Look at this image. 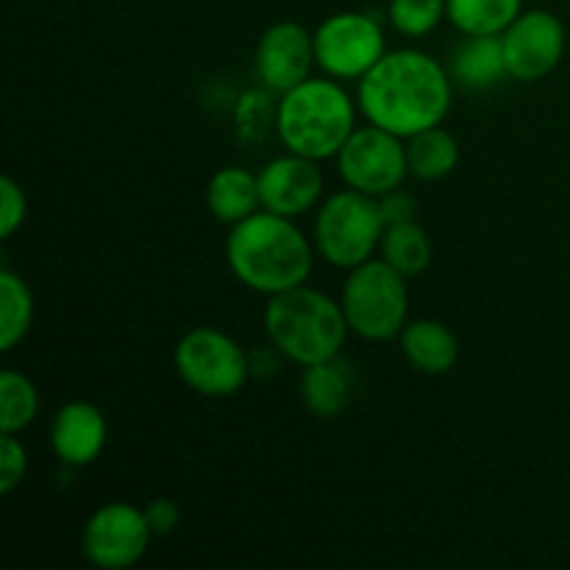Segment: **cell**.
<instances>
[{
  "instance_id": "7c38bea8",
  "label": "cell",
  "mask_w": 570,
  "mask_h": 570,
  "mask_svg": "<svg viewBox=\"0 0 570 570\" xmlns=\"http://www.w3.org/2000/svg\"><path fill=\"white\" fill-rule=\"evenodd\" d=\"M315 37L301 22H273L256 45V78L271 92H287L312 76Z\"/></svg>"
},
{
  "instance_id": "7a4b0ae2",
  "label": "cell",
  "mask_w": 570,
  "mask_h": 570,
  "mask_svg": "<svg viewBox=\"0 0 570 570\" xmlns=\"http://www.w3.org/2000/svg\"><path fill=\"white\" fill-rule=\"evenodd\" d=\"M226 259L234 278L259 295L301 287L312 276V243L293 217L259 209L232 226Z\"/></svg>"
},
{
  "instance_id": "30bf717a",
  "label": "cell",
  "mask_w": 570,
  "mask_h": 570,
  "mask_svg": "<svg viewBox=\"0 0 570 570\" xmlns=\"http://www.w3.org/2000/svg\"><path fill=\"white\" fill-rule=\"evenodd\" d=\"M154 532L145 510L128 501H111L89 515L81 534V549L92 566L104 570L134 568L148 551Z\"/></svg>"
},
{
  "instance_id": "5bb4252c",
  "label": "cell",
  "mask_w": 570,
  "mask_h": 570,
  "mask_svg": "<svg viewBox=\"0 0 570 570\" xmlns=\"http://www.w3.org/2000/svg\"><path fill=\"white\" fill-rule=\"evenodd\" d=\"M109 423L104 412L89 401H70L59 406L50 421V449L61 465L87 468L104 454Z\"/></svg>"
},
{
  "instance_id": "603a6c76",
  "label": "cell",
  "mask_w": 570,
  "mask_h": 570,
  "mask_svg": "<svg viewBox=\"0 0 570 570\" xmlns=\"http://www.w3.org/2000/svg\"><path fill=\"white\" fill-rule=\"evenodd\" d=\"M39 390L26 373H0V432L20 434L37 421Z\"/></svg>"
},
{
  "instance_id": "f1b7e54d",
  "label": "cell",
  "mask_w": 570,
  "mask_h": 570,
  "mask_svg": "<svg viewBox=\"0 0 570 570\" xmlns=\"http://www.w3.org/2000/svg\"><path fill=\"white\" fill-rule=\"evenodd\" d=\"M145 518H148L154 538H167L181 521V512H178V504L173 499H154L145 507Z\"/></svg>"
},
{
  "instance_id": "83f0119b",
  "label": "cell",
  "mask_w": 570,
  "mask_h": 570,
  "mask_svg": "<svg viewBox=\"0 0 570 570\" xmlns=\"http://www.w3.org/2000/svg\"><path fill=\"white\" fill-rule=\"evenodd\" d=\"M379 209H382L384 223H404V220H415L417 217V200L415 195L404 193V189H390L379 198Z\"/></svg>"
},
{
  "instance_id": "ffe728a7",
  "label": "cell",
  "mask_w": 570,
  "mask_h": 570,
  "mask_svg": "<svg viewBox=\"0 0 570 570\" xmlns=\"http://www.w3.org/2000/svg\"><path fill=\"white\" fill-rule=\"evenodd\" d=\"M523 11V0H449L451 26L465 37H501Z\"/></svg>"
},
{
  "instance_id": "5b68a950",
  "label": "cell",
  "mask_w": 570,
  "mask_h": 570,
  "mask_svg": "<svg viewBox=\"0 0 570 570\" xmlns=\"http://www.w3.org/2000/svg\"><path fill=\"white\" fill-rule=\"evenodd\" d=\"M340 306L348 321L351 334L367 343H390L399 340L401 328L410 321V289L406 276H401L384 259H367L351 267L340 293Z\"/></svg>"
},
{
  "instance_id": "9c48e42d",
  "label": "cell",
  "mask_w": 570,
  "mask_h": 570,
  "mask_svg": "<svg viewBox=\"0 0 570 570\" xmlns=\"http://www.w3.org/2000/svg\"><path fill=\"white\" fill-rule=\"evenodd\" d=\"M337 170L345 187L382 198L390 189H399L410 176L406 167V142L384 128L356 126L337 154Z\"/></svg>"
},
{
  "instance_id": "ac0fdd59",
  "label": "cell",
  "mask_w": 570,
  "mask_h": 570,
  "mask_svg": "<svg viewBox=\"0 0 570 570\" xmlns=\"http://www.w3.org/2000/svg\"><path fill=\"white\" fill-rule=\"evenodd\" d=\"M454 83L468 89H490L507 78V59L501 37H465L456 45L449 65Z\"/></svg>"
},
{
  "instance_id": "484cf974",
  "label": "cell",
  "mask_w": 570,
  "mask_h": 570,
  "mask_svg": "<svg viewBox=\"0 0 570 570\" xmlns=\"http://www.w3.org/2000/svg\"><path fill=\"white\" fill-rule=\"evenodd\" d=\"M28 473V451L17 434L0 438V495H11Z\"/></svg>"
},
{
  "instance_id": "4fadbf2b",
  "label": "cell",
  "mask_w": 570,
  "mask_h": 570,
  "mask_svg": "<svg viewBox=\"0 0 570 570\" xmlns=\"http://www.w3.org/2000/svg\"><path fill=\"white\" fill-rule=\"evenodd\" d=\"M256 176H259L262 209L293 217V220L309 215L321 204L323 189H326L321 161L289 154V150L267 161Z\"/></svg>"
},
{
  "instance_id": "2e32d148",
  "label": "cell",
  "mask_w": 570,
  "mask_h": 570,
  "mask_svg": "<svg viewBox=\"0 0 570 570\" xmlns=\"http://www.w3.org/2000/svg\"><path fill=\"white\" fill-rule=\"evenodd\" d=\"M354 367H351V362L343 354L315 362V365H306L298 384L304 406L315 417H323V421L343 415L345 406L354 399Z\"/></svg>"
},
{
  "instance_id": "6da1fadb",
  "label": "cell",
  "mask_w": 570,
  "mask_h": 570,
  "mask_svg": "<svg viewBox=\"0 0 570 570\" xmlns=\"http://www.w3.org/2000/svg\"><path fill=\"white\" fill-rule=\"evenodd\" d=\"M451 72L417 48L387 50L367 76L356 81L360 115L373 126L410 139L443 126L454 92Z\"/></svg>"
},
{
  "instance_id": "44dd1931",
  "label": "cell",
  "mask_w": 570,
  "mask_h": 570,
  "mask_svg": "<svg viewBox=\"0 0 570 570\" xmlns=\"http://www.w3.org/2000/svg\"><path fill=\"white\" fill-rule=\"evenodd\" d=\"M382 259L401 276L415 278L432 265V239L417 220L390 223L382 237Z\"/></svg>"
},
{
  "instance_id": "e0dca14e",
  "label": "cell",
  "mask_w": 570,
  "mask_h": 570,
  "mask_svg": "<svg viewBox=\"0 0 570 570\" xmlns=\"http://www.w3.org/2000/svg\"><path fill=\"white\" fill-rule=\"evenodd\" d=\"M206 206L217 223L237 226L239 220L262 209L259 176L239 165L220 167L206 187Z\"/></svg>"
},
{
  "instance_id": "8992f818",
  "label": "cell",
  "mask_w": 570,
  "mask_h": 570,
  "mask_svg": "<svg viewBox=\"0 0 570 570\" xmlns=\"http://www.w3.org/2000/svg\"><path fill=\"white\" fill-rule=\"evenodd\" d=\"M384 228L387 223L379 209V198L348 187L328 195L317 206L312 243L321 259H326L332 267L351 271L373 259V254L382 248Z\"/></svg>"
},
{
  "instance_id": "cb8c5ba5",
  "label": "cell",
  "mask_w": 570,
  "mask_h": 570,
  "mask_svg": "<svg viewBox=\"0 0 570 570\" xmlns=\"http://www.w3.org/2000/svg\"><path fill=\"white\" fill-rule=\"evenodd\" d=\"M271 89H245L234 104V128L243 142L254 145L267 137L271 128H276V104L271 100Z\"/></svg>"
},
{
  "instance_id": "d4e9b609",
  "label": "cell",
  "mask_w": 570,
  "mask_h": 570,
  "mask_svg": "<svg viewBox=\"0 0 570 570\" xmlns=\"http://www.w3.org/2000/svg\"><path fill=\"white\" fill-rule=\"evenodd\" d=\"M445 9L449 0H390L387 17L401 37L421 39L443 22Z\"/></svg>"
},
{
  "instance_id": "d6986e66",
  "label": "cell",
  "mask_w": 570,
  "mask_h": 570,
  "mask_svg": "<svg viewBox=\"0 0 570 570\" xmlns=\"http://www.w3.org/2000/svg\"><path fill=\"white\" fill-rule=\"evenodd\" d=\"M406 142V167L417 181H443L460 165V142L443 126L426 128Z\"/></svg>"
},
{
  "instance_id": "ba28073f",
  "label": "cell",
  "mask_w": 570,
  "mask_h": 570,
  "mask_svg": "<svg viewBox=\"0 0 570 570\" xmlns=\"http://www.w3.org/2000/svg\"><path fill=\"white\" fill-rule=\"evenodd\" d=\"M315 61L323 76L360 81L387 53L384 31L367 11H337L315 28Z\"/></svg>"
},
{
  "instance_id": "52a82bcc",
  "label": "cell",
  "mask_w": 570,
  "mask_h": 570,
  "mask_svg": "<svg viewBox=\"0 0 570 570\" xmlns=\"http://www.w3.org/2000/svg\"><path fill=\"white\" fill-rule=\"evenodd\" d=\"M178 379L204 399H232L250 376V356L232 334L215 326L189 328L173 354Z\"/></svg>"
},
{
  "instance_id": "4316f807",
  "label": "cell",
  "mask_w": 570,
  "mask_h": 570,
  "mask_svg": "<svg viewBox=\"0 0 570 570\" xmlns=\"http://www.w3.org/2000/svg\"><path fill=\"white\" fill-rule=\"evenodd\" d=\"M28 217V200L26 193H22L20 184L11 176H6L0 181V237L9 239L14 237L17 228L26 223Z\"/></svg>"
},
{
  "instance_id": "8fae6325",
  "label": "cell",
  "mask_w": 570,
  "mask_h": 570,
  "mask_svg": "<svg viewBox=\"0 0 570 570\" xmlns=\"http://www.w3.org/2000/svg\"><path fill=\"white\" fill-rule=\"evenodd\" d=\"M501 45H504L510 78L521 83H534L557 70L566 56L568 33L554 11L529 9L521 11L515 22L501 33Z\"/></svg>"
},
{
  "instance_id": "7402d4cb",
  "label": "cell",
  "mask_w": 570,
  "mask_h": 570,
  "mask_svg": "<svg viewBox=\"0 0 570 570\" xmlns=\"http://www.w3.org/2000/svg\"><path fill=\"white\" fill-rule=\"evenodd\" d=\"M33 323V295L26 278L11 267L0 271V351L9 354L28 337Z\"/></svg>"
},
{
  "instance_id": "3957f363",
  "label": "cell",
  "mask_w": 570,
  "mask_h": 570,
  "mask_svg": "<svg viewBox=\"0 0 570 570\" xmlns=\"http://www.w3.org/2000/svg\"><path fill=\"white\" fill-rule=\"evenodd\" d=\"M356 100L343 81L309 76L276 100V134L289 154L306 159H337L340 148L356 128Z\"/></svg>"
},
{
  "instance_id": "277c9868",
  "label": "cell",
  "mask_w": 570,
  "mask_h": 570,
  "mask_svg": "<svg viewBox=\"0 0 570 570\" xmlns=\"http://www.w3.org/2000/svg\"><path fill=\"white\" fill-rule=\"evenodd\" d=\"M265 332L284 360L306 367L343 354L351 328L340 301L301 284L267 298Z\"/></svg>"
},
{
  "instance_id": "9a60e30c",
  "label": "cell",
  "mask_w": 570,
  "mask_h": 570,
  "mask_svg": "<svg viewBox=\"0 0 570 570\" xmlns=\"http://www.w3.org/2000/svg\"><path fill=\"white\" fill-rule=\"evenodd\" d=\"M401 354L410 362L412 371L423 376H445L454 371L460 360V340L445 326L443 321L434 317H421V321H406V326L399 334Z\"/></svg>"
}]
</instances>
